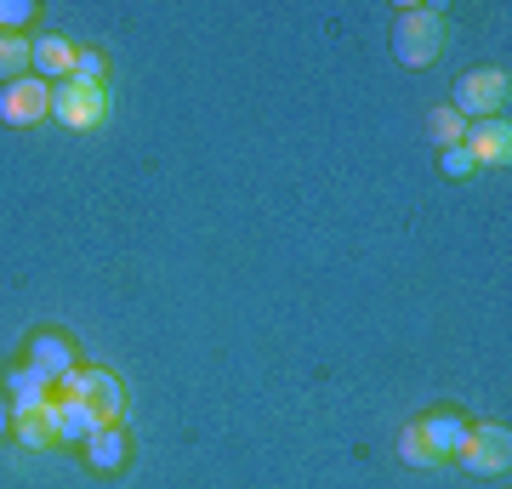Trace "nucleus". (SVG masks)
Here are the masks:
<instances>
[{
  "instance_id": "3",
  "label": "nucleus",
  "mask_w": 512,
  "mask_h": 489,
  "mask_svg": "<svg viewBox=\"0 0 512 489\" xmlns=\"http://www.w3.org/2000/svg\"><path fill=\"white\" fill-rule=\"evenodd\" d=\"M46 114H52V86L46 80L23 74V80H6L0 86V126L29 131V126H46Z\"/></svg>"
},
{
  "instance_id": "20",
  "label": "nucleus",
  "mask_w": 512,
  "mask_h": 489,
  "mask_svg": "<svg viewBox=\"0 0 512 489\" xmlns=\"http://www.w3.org/2000/svg\"><path fill=\"white\" fill-rule=\"evenodd\" d=\"M399 455L410 461V467H433V455H427V444H421V433H416V421L399 433Z\"/></svg>"
},
{
  "instance_id": "19",
  "label": "nucleus",
  "mask_w": 512,
  "mask_h": 489,
  "mask_svg": "<svg viewBox=\"0 0 512 489\" xmlns=\"http://www.w3.org/2000/svg\"><path fill=\"white\" fill-rule=\"evenodd\" d=\"M35 23V6L29 0H0V35H18Z\"/></svg>"
},
{
  "instance_id": "11",
  "label": "nucleus",
  "mask_w": 512,
  "mask_h": 489,
  "mask_svg": "<svg viewBox=\"0 0 512 489\" xmlns=\"http://www.w3.org/2000/svg\"><path fill=\"white\" fill-rule=\"evenodd\" d=\"M12 438H18L23 450H46V444H57V410L52 404L12 410Z\"/></svg>"
},
{
  "instance_id": "10",
  "label": "nucleus",
  "mask_w": 512,
  "mask_h": 489,
  "mask_svg": "<svg viewBox=\"0 0 512 489\" xmlns=\"http://www.w3.org/2000/svg\"><path fill=\"white\" fill-rule=\"evenodd\" d=\"M74 52L80 46H69L63 35H40V40H29V69H35V80H69Z\"/></svg>"
},
{
  "instance_id": "18",
  "label": "nucleus",
  "mask_w": 512,
  "mask_h": 489,
  "mask_svg": "<svg viewBox=\"0 0 512 489\" xmlns=\"http://www.w3.org/2000/svg\"><path fill=\"white\" fill-rule=\"evenodd\" d=\"M439 171H444V177H450V182H467V177H473V171H478V165H473V154H467V148H439Z\"/></svg>"
},
{
  "instance_id": "2",
  "label": "nucleus",
  "mask_w": 512,
  "mask_h": 489,
  "mask_svg": "<svg viewBox=\"0 0 512 489\" xmlns=\"http://www.w3.org/2000/svg\"><path fill=\"white\" fill-rule=\"evenodd\" d=\"M507 69H467L456 80V103L450 109L461 114V120H501V109H507Z\"/></svg>"
},
{
  "instance_id": "4",
  "label": "nucleus",
  "mask_w": 512,
  "mask_h": 489,
  "mask_svg": "<svg viewBox=\"0 0 512 489\" xmlns=\"http://www.w3.org/2000/svg\"><path fill=\"white\" fill-rule=\"evenodd\" d=\"M52 120L63 131H97L109 120V91H86L74 80H57L52 86Z\"/></svg>"
},
{
  "instance_id": "5",
  "label": "nucleus",
  "mask_w": 512,
  "mask_h": 489,
  "mask_svg": "<svg viewBox=\"0 0 512 489\" xmlns=\"http://www.w3.org/2000/svg\"><path fill=\"white\" fill-rule=\"evenodd\" d=\"M512 461V433L507 427H473L467 444H461V467L478 472V478H501Z\"/></svg>"
},
{
  "instance_id": "1",
  "label": "nucleus",
  "mask_w": 512,
  "mask_h": 489,
  "mask_svg": "<svg viewBox=\"0 0 512 489\" xmlns=\"http://www.w3.org/2000/svg\"><path fill=\"white\" fill-rule=\"evenodd\" d=\"M444 52V12L439 6H399L393 18V57L404 69H427Z\"/></svg>"
},
{
  "instance_id": "13",
  "label": "nucleus",
  "mask_w": 512,
  "mask_h": 489,
  "mask_svg": "<svg viewBox=\"0 0 512 489\" xmlns=\"http://www.w3.org/2000/svg\"><path fill=\"white\" fill-rule=\"evenodd\" d=\"M52 410H57V444H86V438L103 427V421H97V410L86 399H57Z\"/></svg>"
},
{
  "instance_id": "7",
  "label": "nucleus",
  "mask_w": 512,
  "mask_h": 489,
  "mask_svg": "<svg viewBox=\"0 0 512 489\" xmlns=\"http://www.w3.org/2000/svg\"><path fill=\"white\" fill-rule=\"evenodd\" d=\"M416 433H421V444H427V455H433V467H439V461H456L473 427H467L456 410H433V416L416 421Z\"/></svg>"
},
{
  "instance_id": "9",
  "label": "nucleus",
  "mask_w": 512,
  "mask_h": 489,
  "mask_svg": "<svg viewBox=\"0 0 512 489\" xmlns=\"http://www.w3.org/2000/svg\"><path fill=\"white\" fill-rule=\"evenodd\" d=\"M86 404L97 410L103 427H120V416H126V387H120V376L103 370V364H92L86 370Z\"/></svg>"
},
{
  "instance_id": "21",
  "label": "nucleus",
  "mask_w": 512,
  "mask_h": 489,
  "mask_svg": "<svg viewBox=\"0 0 512 489\" xmlns=\"http://www.w3.org/2000/svg\"><path fill=\"white\" fill-rule=\"evenodd\" d=\"M12 433V399H6V393H0V438Z\"/></svg>"
},
{
  "instance_id": "6",
  "label": "nucleus",
  "mask_w": 512,
  "mask_h": 489,
  "mask_svg": "<svg viewBox=\"0 0 512 489\" xmlns=\"http://www.w3.org/2000/svg\"><path fill=\"white\" fill-rule=\"evenodd\" d=\"M23 353H29L23 364H29L35 376H46V381H57V376H69V370H80V364H74V342L63 336V330H35V336L23 342Z\"/></svg>"
},
{
  "instance_id": "14",
  "label": "nucleus",
  "mask_w": 512,
  "mask_h": 489,
  "mask_svg": "<svg viewBox=\"0 0 512 489\" xmlns=\"http://www.w3.org/2000/svg\"><path fill=\"white\" fill-rule=\"evenodd\" d=\"M0 393L12 399V410H29V404H52V381L35 376L29 364H18V370H6V381H0Z\"/></svg>"
},
{
  "instance_id": "16",
  "label": "nucleus",
  "mask_w": 512,
  "mask_h": 489,
  "mask_svg": "<svg viewBox=\"0 0 512 489\" xmlns=\"http://www.w3.org/2000/svg\"><path fill=\"white\" fill-rule=\"evenodd\" d=\"M427 137H433L439 148H456L461 137H467V120H461V114L450 109V103H444V109H433V114H427Z\"/></svg>"
},
{
  "instance_id": "12",
  "label": "nucleus",
  "mask_w": 512,
  "mask_h": 489,
  "mask_svg": "<svg viewBox=\"0 0 512 489\" xmlns=\"http://www.w3.org/2000/svg\"><path fill=\"white\" fill-rule=\"evenodd\" d=\"M80 450H86V467L92 472H120L131 461V438L120 433V427H97Z\"/></svg>"
},
{
  "instance_id": "15",
  "label": "nucleus",
  "mask_w": 512,
  "mask_h": 489,
  "mask_svg": "<svg viewBox=\"0 0 512 489\" xmlns=\"http://www.w3.org/2000/svg\"><path fill=\"white\" fill-rule=\"evenodd\" d=\"M69 80H74V86H86V91H103V80H109V57L97 52V46H86V52H74Z\"/></svg>"
},
{
  "instance_id": "8",
  "label": "nucleus",
  "mask_w": 512,
  "mask_h": 489,
  "mask_svg": "<svg viewBox=\"0 0 512 489\" xmlns=\"http://www.w3.org/2000/svg\"><path fill=\"white\" fill-rule=\"evenodd\" d=\"M461 148L473 154V165H507L512 160V126L507 120H473Z\"/></svg>"
},
{
  "instance_id": "17",
  "label": "nucleus",
  "mask_w": 512,
  "mask_h": 489,
  "mask_svg": "<svg viewBox=\"0 0 512 489\" xmlns=\"http://www.w3.org/2000/svg\"><path fill=\"white\" fill-rule=\"evenodd\" d=\"M23 74H29V40L0 35V80H23Z\"/></svg>"
}]
</instances>
